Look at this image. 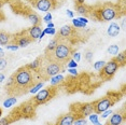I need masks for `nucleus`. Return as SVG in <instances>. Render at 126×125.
<instances>
[{"label": "nucleus", "mask_w": 126, "mask_h": 125, "mask_svg": "<svg viewBox=\"0 0 126 125\" xmlns=\"http://www.w3.org/2000/svg\"><path fill=\"white\" fill-rule=\"evenodd\" d=\"M39 82L41 81L37 72L30 69L28 65H25L19 67L9 78L5 84V92L10 97H19L29 93Z\"/></svg>", "instance_id": "nucleus-1"}, {"label": "nucleus", "mask_w": 126, "mask_h": 125, "mask_svg": "<svg viewBox=\"0 0 126 125\" xmlns=\"http://www.w3.org/2000/svg\"><path fill=\"white\" fill-rule=\"evenodd\" d=\"M124 8L120 3L113 2H104L93 5V16L99 22H109L111 19L119 18L124 15Z\"/></svg>", "instance_id": "nucleus-2"}, {"label": "nucleus", "mask_w": 126, "mask_h": 125, "mask_svg": "<svg viewBox=\"0 0 126 125\" xmlns=\"http://www.w3.org/2000/svg\"><path fill=\"white\" fill-rule=\"evenodd\" d=\"M73 53H76V51L70 42L59 41L57 47L53 51H50V52L44 51L43 57L48 59V61L58 62L63 66H66L67 62L71 59V56L73 55Z\"/></svg>", "instance_id": "nucleus-3"}, {"label": "nucleus", "mask_w": 126, "mask_h": 125, "mask_svg": "<svg viewBox=\"0 0 126 125\" xmlns=\"http://www.w3.org/2000/svg\"><path fill=\"white\" fill-rule=\"evenodd\" d=\"M36 109L37 106L33 103L32 98H30L22 103L18 107L14 108L8 116L12 120V122L18 121L21 119H32L36 115Z\"/></svg>", "instance_id": "nucleus-4"}, {"label": "nucleus", "mask_w": 126, "mask_h": 125, "mask_svg": "<svg viewBox=\"0 0 126 125\" xmlns=\"http://www.w3.org/2000/svg\"><path fill=\"white\" fill-rule=\"evenodd\" d=\"M65 71V66L58 64V62L48 61V59L43 57V61H42L41 65H40L38 71H37V75L39 76L40 81H47L50 80V78L58 75V72H64Z\"/></svg>", "instance_id": "nucleus-5"}, {"label": "nucleus", "mask_w": 126, "mask_h": 125, "mask_svg": "<svg viewBox=\"0 0 126 125\" xmlns=\"http://www.w3.org/2000/svg\"><path fill=\"white\" fill-rule=\"evenodd\" d=\"M121 97H122L121 93H119V92H109L107 95L104 96V97L93 101L94 113L100 114V113L106 111V110L110 109V107L114 106V105L121 99Z\"/></svg>", "instance_id": "nucleus-6"}, {"label": "nucleus", "mask_w": 126, "mask_h": 125, "mask_svg": "<svg viewBox=\"0 0 126 125\" xmlns=\"http://www.w3.org/2000/svg\"><path fill=\"white\" fill-rule=\"evenodd\" d=\"M57 92H58V86H47V89L40 91L35 97H32V100L37 107L41 106V105L47 104L51 99H53L56 96Z\"/></svg>", "instance_id": "nucleus-7"}, {"label": "nucleus", "mask_w": 126, "mask_h": 125, "mask_svg": "<svg viewBox=\"0 0 126 125\" xmlns=\"http://www.w3.org/2000/svg\"><path fill=\"white\" fill-rule=\"evenodd\" d=\"M70 112H72L76 119L85 118L94 113L93 103H76L70 106Z\"/></svg>", "instance_id": "nucleus-8"}, {"label": "nucleus", "mask_w": 126, "mask_h": 125, "mask_svg": "<svg viewBox=\"0 0 126 125\" xmlns=\"http://www.w3.org/2000/svg\"><path fill=\"white\" fill-rule=\"evenodd\" d=\"M119 68L120 66L117 65V62L114 61V58H112L110 62H106L105 66L99 70V77L104 81H110L119 70Z\"/></svg>", "instance_id": "nucleus-9"}, {"label": "nucleus", "mask_w": 126, "mask_h": 125, "mask_svg": "<svg viewBox=\"0 0 126 125\" xmlns=\"http://www.w3.org/2000/svg\"><path fill=\"white\" fill-rule=\"evenodd\" d=\"M33 41L35 40H33V39L29 36V33H28V31L26 29V30H22V31H19V32H17V33L12 35V38H11L10 43L17 45L18 47H26Z\"/></svg>", "instance_id": "nucleus-10"}, {"label": "nucleus", "mask_w": 126, "mask_h": 125, "mask_svg": "<svg viewBox=\"0 0 126 125\" xmlns=\"http://www.w3.org/2000/svg\"><path fill=\"white\" fill-rule=\"evenodd\" d=\"M56 38L58 39L59 41H67L72 43L73 40L76 38H78L77 36V30L73 26H70V25H65L61 28V30L58 31V33L56 35Z\"/></svg>", "instance_id": "nucleus-11"}, {"label": "nucleus", "mask_w": 126, "mask_h": 125, "mask_svg": "<svg viewBox=\"0 0 126 125\" xmlns=\"http://www.w3.org/2000/svg\"><path fill=\"white\" fill-rule=\"evenodd\" d=\"M57 4H58V0H38L36 8L41 12L48 13L50 11L56 9Z\"/></svg>", "instance_id": "nucleus-12"}, {"label": "nucleus", "mask_w": 126, "mask_h": 125, "mask_svg": "<svg viewBox=\"0 0 126 125\" xmlns=\"http://www.w3.org/2000/svg\"><path fill=\"white\" fill-rule=\"evenodd\" d=\"M74 8H76L77 13L84 16L85 18L93 16V5L82 3V4H74Z\"/></svg>", "instance_id": "nucleus-13"}, {"label": "nucleus", "mask_w": 126, "mask_h": 125, "mask_svg": "<svg viewBox=\"0 0 126 125\" xmlns=\"http://www.w3.org/2000/svg\"><path fill=\"white\" fill-rule=\"evenodd\" d=\"M74 120H76V116H74L72 112L69 111L68 113H66V114H63L59 116L54 125H72Z\"/></svg>", "instance_id": "nucleus-14"}, {"label": "nucleus", "mask_w": 126, "mask_h": 125, "mask_svg": "<svg viewBox=\"0 0 126 125\" xmlns=\"http://www.w3.org/2000/svg\"><path fill=\"white\" fill-rule=\"evenodd\" d=\"M125 120V115L123 113H113L112 116L109 119L107 122V125H121Z\"/></svg>", "instance_id": "nucleus-15"}, {"label": "nucleus", "mask_w": 126, "mask_h": 125, "mask_svg": "<svg viewBox=\"0 0 126 125\" xmlns=\"http://www.w3.org/2000/svg\"><path fill=\"white\" fill-rule=\"evenodd\" d=\"M27 31L33 40H36V39H41V33H42L41 26H32V27L28 28Z\"/></svg>", "instance_id": "nucleus-16"}, {"label": "nucleus", "mask_w": 126, "mask_h": 125, "mask_svg": "<svg viewBox=\"0 0 126 125\" xmlns=\"http://www.w3.org/2000/svg\"><path fill=\"white\" fill-rule=\"evenodd\" d=\"M26 16L28 17V19H29L31 23H32V26H41L42 21H41V17H40L38 14L33 13L32 11L29 10V12H28V14H27Z\"/></svg>", "instance_id": "nucleus-17"}, {"label": "nucleus", "mask_w": 126, "mask_h": 125, "mask_svg": "<svg viewBox=\"0 0 126 125\" xmlns=\"http://www.w3.org/2000/svg\"><path fill=\"white\" fill-rule=\"evenodd\" d=\"M12 35L4 30H0V44L1 45H8L11 41Z\"/></svg>", "instance_id": "nucleus-18"}, {"label": "nucleus", "mask_w": 126, "mask_h": 125, "mask_svg": "<svg viewBox=\"0 0 126 125\" xmlns=\"http://www.w3.org/2000/svg\"><path fill=\"white\" fill-rule=\"evenodd\" d=\"M120 32V26L116 23H111L108 28V35L110 37H116Z\"/></svg>", "instance_id": "nucleus-19"}, {"label": "nucleus", "mask_w": 126, "mask_h": 125, "mask_svg": "<svg viewBox=\"0 0 126 125\" xmlns=\"http://www.w3.org/2000/svg\"><path fill=\"white\" fill-rule=\"evenodd\" d=\"M42 61H43V55H42V56H38V57H37L32 62L28 64V66H29L30 69H32L33 71L37 72V71H38V69H39V67H40V65H41Z\"/></svg>", "instance_id": "nucleus-20"}, {"label": "nucleus", "mask_w": 126, "mask_h": 125, "mask_svg": "<svg viewBox=\"0 0 126 125\" xmlns=\"http://www.w3.org/2000/svg\"><path fill=\"white\" fill-rule=\"evenodd\" d=\"M113 58H114V61L117 62V65H119L120 67L125 66V62H126V53H125V51L119 53L116 55V57H113Z\"/></svg>", "instance_id": "nucleus-21"}, {"label": "nucleus", "mask_w": 126, "mask_h": 125, "mask_svg": "<svg viewBox=\"0 0 126 125\" xmlns=\"http://www.w3.org/2000/svg\"><path fill=\"white\" fill-rule=\"evenodd\" d=\"M64 77L63 76H54L52 77V79H51V85L52 86H58L59 84H62L63 82H64Z\"/></svg>", "instance_id": "nucleus-22"}, {"label": "nucleus", "mask_w": 126, "mask_h": 125, "mask_svg": "<svg viewBox=\"0 0 126 125\" xmlns=\"http://www.w3.org/2000/svg\"><path fill=\"white\" fill-rule=\"evenodd\" d=\"M58 42H59V40L56 38V37H55L54 39H52V40L50 41V43H48V45L47 47V49H45V52H50V51H53V50L57 47Z\"/></svg>", "instance_id": "nucleus-23"}, {"label": "nucleus", "mask_w": 126, "mask_h": 125, "mask_svg": "<svg viewBox=\"0 0 126 125\" xmlns=\"http://www.w3.org/2000/svg\"><path fill=\"white\" fill-rule=\"evenodd\" d=\"M15 104H16V98H15V97H9V98H7V99H5V100L3 101L4 108H10V107L14 106Z\"/></svg>", "instance_id": "nucleus-24"}, {"label": "nucleus", "mask_w": 126, "mask_h": 125, "mask_svg": "<svg viewBox=\"0 0 126 125\" xmlns=\"http://www.w3.org/2000/svg\"><path fill=\"white\" fill-rule=\"evenodd\" d=\"M108 53L111 54V55H116L119 53V45L116 44H113V45H110L108 47Z\"/></svg>", "instance_id": "nucleus-25"}, {"label": "nucleus", "mask_w": 126, "mask_h": 125, "mask_svg": "<svg viewBox=\"0 0 126 125\" xmlns=\"http://www.w3.org/2000/svg\"><path fill=\"white\" fill-rule=\"evenodd\" d=\"M90 116V120L93 122V124L94 125H101L100 124V122H99V120H98V114H96V113H92V114H90L88 115Z\"/></svg>", "instance_id": "nucleus-26"}, {"label": "nucleus", "mask_w": 126, "mask_h": 125, "mask_svg": "<svg viewBox=\"0 0 126 125\" xmlns=\"http://www.w3.org/2000/svg\"><path fill=\"white\" fill-rule=\"evenodd\" d=\"M72 24H73V26L76 28H85V27H86V24H83V23H81L78 18L72 19Z\"/></svg>", "instance_id": "nucleus-27"}, {"label": "nucleus", "mask_w": 126, "mask_h": 125, "mask_svg": "<svg viewBox=\"0 0 126 125\" xmlns=\"http://www.w3.org/2000/svg\"><path fill=\"white\" fill-rule=\"evenodd\" d=\"M73 124L74 125H87V121L85 120V118H79L74 120Z\"/></svg>", "instance_id": "nucleus-28"}, {"label": "nucleus", "mask_w": 126, "mask_h": 125, "mask_svg": "<svg viewBox=\"0 0 126 125\" xmlns=\"http://www.w3.org/2000/svg\"><path fill=\"white\" fill-rule=\"evenodd\" d=\"M11 123H13V122L9 116H5V118L0 119V125H10Z\"/></svg>", "instance_id": "nucleus-29"}, {"label": "nucleus", "mask_w": 126, "mask_h": 125, "mask_svg": "<svg viewBox=\"0 0 126 125\" xmlns=\"http://www.w3.org/2000/svg\"><path fill=\"white\" fill-rule=\"evenodd\" d=\"M42 86H43V82H39V83H37V84L35 85V86H33L32 89L30 90V92H29V93H32V94H35V93H37V92H38V91H39L40 89H41Z\"/></svg>", "instance_id": "nucleus-30"}, {"label": "nucleus", "mask_w": 126, "mask_h": 125, "mask_svg": "<svg viewBox=\"0 0 126 125\" xmlns=\"http://www.w3.org/2000/svg\"><path fill=\"white\" fill-rule=\"evenodd\" d=\"M105 64H106V62H104V61H98V62H96L95 64H94V68H95V70H98V71H99V70L105 66Z\"/></svg>", "instance_id": "nucleus-31"}, {"label": "nucleus", "mask_w": 126, "mask_h": 125, "mask_svg": "<svg viewBox=\"0 0 126 125\" xmlns=\"http://www.w3.org/2000/svg\"><path fill=\"white\" fill-rule=\"evenodd\" d=\"M7 65H8L7 59H4L3 57H1V58H0V70H3L4 68L7 67Z\"/></svg>", "instance_id": "nucleus-32"}, {"label": "nucleus", "mask_w": 126, "mask_h": 125, "mask_svg": "<svg viewBox=\"0 0 126 125\" xmlns=\"http://www.w3.org/2000/svg\"><path fill=\"white\" fill-rule=\"evenodd\" d=\"M77 66H78V62H76L73 59H70V61L67 62V67L68 68H76Z\"/></svg>", "instance_id": "nucleus-33"}, {"label": "nucleus", "mask_w": 126, "mask_h": 125, "mask_svg": "<svg viewBox=\"0 0 126 125\" xmlns=\"http://www.w3.org/2000/svg\"><path fill=\"white\" fill-rule=\"evenodd\" d=\"M5 47H7V50H10V51H16L18 49V47L15 44H8L5 45Z\"/></svg>", "instance_id": "nucleus-34"}, {"label": "nucleus", "mask_w": 126, "mask_h": 125, "mask_svg": "<svg viewBox=\"0 0 126 125\" xmlns=\"http://www.w3.org/2000/svg\"><path fill=\"white\" fill-rule=\"evenodd\" d=\"M43 31H44V33H50V35H55L56 33V30L54 28H47Z\"/></svg>", "instance_id": "nucleus-35"}, {"label": "nucleus", "mask_w": 126, "mask_h": 125, "mask_svg": "<svg viewBox=\"0 0 126 125\" xmlns=\"http://www.w3.org/2000/svg\"><path fill=\"white\" fill-rule=\"evenodd\" d=\"M43 21L45 23H50L51 21H52V14H51V13H47V15L43 17Z\"/></svg>", "instance_id": "nucleus-36"}, {"label": "nucleus", "mask_w": 126, "mask_h": 125, "mask_svg": "<svg viewBox=\"0 0 126 125\" xmlns=\"http://www.w3.org/2000/svg\"><path fill=\"white\" fill-rule=\"evenodd\" d=\"M72 57H73V61H74V62H79L80 59H81V55H80V53H73Z\"/></svg>", "instance_id": "nucleus-37"}, {"label": "nucleus", "mask_w": 126, "mask_h": 125, "mask_svg": "<svg viewBox=\"0 0 126 125\" xmlns=\"http://www.w3.org/2000/svg\"><path fill=\"white\" fill-rule=\"evenodd\" d=\"M93 52H87L85 54V59H86L87 62H92V59H93Z\"/></svg>", "instance_id": "nucleus-38"}, {"label": "nucleus", "mask_w": 126, "mask_h": 125, "mask_svg": "<svg viewBox=\"0 0 126 125\" xmlns=\"http://www.w3.org/2000/svg\"><path fill=\"white\" fill-rule=\"evenodd\" d=\"M68 71H69L70 75L78 76V71H77V69H76V68H68Z\"/></svg>", "instance_id": "nucleus-39"}, {"label": "nucleus", "mask_w": 126, "mask_h": 125, "mask_svg": "<svg viewBox=\"0 0 126 125\" xmlns=\"http://www.w3.org/2000/svg\"><path fill=\"white\" fill-rule=\"evenodd\" d=\"M111 113H112V112H111L109 109L106 110V111H104V112L101 113V118H102V119H104V118H107V116H108L109 114H111Z\"/></svg>", "instance_id": "nucleus-40"}, {"label": "nucleus", "mask_w": 126, "mask_h": 125, "mask_svg": "<svg viewBox=\"0 0 126 125\" xmlns=\"http://www.w3.org/2000/svg\"><path fill=\"white\" fill-rule=\"evenodd\" d=\"M80 22L81 23H83V24H87V22H88V19H86L85 17H80V18H78Z\"/></svg>", "instance_id": "nucleus-41"}, {"label": "nucleus", "mask_w": 126, "mask_h": 125, "mask_svg": "<svg viewBox=\"0 0 126 125\" xmlns=\"http://www.w3.org/2000/svg\"><path fill=\"white\" fill-rule=\"evenodd\" d=\"M26 1L32 4V7H36V3H37V1H38V0H26Z\"/></svg>", "instance_id": "nucleus-42"}, {"label": "nucleus", "mask_w": 126, "mask_h": 125, "mask_svg": "<svg viewBox=\"0 0 126 125\" xmlns=\"http://www.w3.org/2000/svg\"><path fill=\"white\" fill-rule=\"evenodd\" d=\"M84 2H85V0H74V4H82Z\"/></svg>", "instance_id": "nucleus-43"}, {"label": "nucleus", "mask_w": 126, "mask_h": 125, "mask_svg": "<svg viewBox=\"0 0 126 125\" xmlns=\"http://www.w3.org/2000/svg\"><path fill=\"white\" fill-rule=\"evenodd\" d=\"M67 15L69 16V17L72 18L73 17V13H72V11H70V10H67Z\"/></svg>", "instance_id": "nucleus-44"}, {"label": "nucleus", "mask_w": 126, "mask_h": 125, "mask_svg": "<svg viewBox=\"0 0 126 125\" xmlns=\"http://www.w3.org/2000/svg\"><path fill=\"white\" fill-rule=\"evenodd\" d=\"M4 79H5L4 73H0V83H1V82H3Z\"/></svg>", "instance_id": "nucleus-45"}, {"label": "nucleus", "mask_w": 126, "mask_h": 125, "mask_svg": "<svg viewBox=\"0 0 126 125\" xmlns=\"http://www.w3.org/2000/svg\"><path fill=\"white\" fill-rule=\"evenodd\" d=\"M47 28H54V24H53L52 22L47 23Z\"/></svg>", "instance_id": "nucleus-46"}, {"label": "nucleus", "mask_w": 126, "mask_h": 125, "mask_svg": "<svg viewBox=\"0 0 126 125\" xmlns=\"http://www.w3.org/2000/svg\"><path fill=\"white\" fill-rule=\"evenodd\" d=\"M3 56H4V53L2 52V51H0V58H1V57H3Z\"/></svg>", "instance_id": "nucleus-47"}, {"label": "nucleus", "mask_w": 126, "mask_h": 125, "mask_svg": "<svg viewBox=\"0 0 126 125\" xmlns=\"http://www.w3.org/2000/svg\"><path fill=\"white\" fill-rule=\"evenodd\" d=\"M2 4H3V1H2V0H0V9H1Z\"/></svg>", "instance_id": "nucleus-48"}, {"label": "nucleus", "mask_w": 126, "mask_h": 125, "mask_svg": "<svg viewBox=\"0 0 126 125\" xmlns=\"http://www.w3.org/2000/svg\"><path fill=\"white\" fill-rule=\"evenodd\" d=\"M1 115H2V109L0 108V119H1Z\"/></svg>", "instance_id": "nucleus-49"}]
</instances>
